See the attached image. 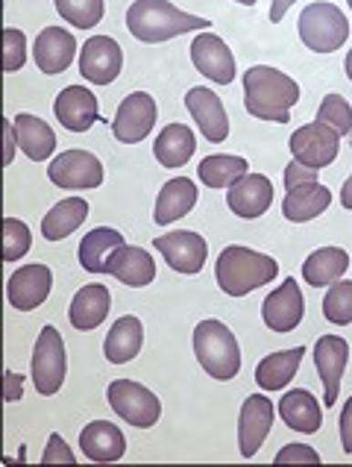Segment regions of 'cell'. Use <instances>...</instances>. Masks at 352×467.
I'll return each instance as SVG.
<instances>
[{"label": "cell", "mask_w": 352, "mask_h": 467, "mask_svg": "<svg viewBox=\"0 0 352 467\" xmlns=\"http://www.w3.org/2000/svg\"><path fill=\"white\" fill-rule=\"evenodd\" d=\"M296 100H300V86L294 77L270 65H253L250 71H243V106L259 121L288 124Z\"/></svg>", "instance_id": "6da1fadb"}, {"label": "cell", "mask_w": 352, "mask_h": 467, "mask_svg": "<svg viewBox=\"0 0 352 467\" xmlns=\"http://www.w3.org/2000/svg\"><path fill=\"white\" fill-rule=\"evenodd\" d=\"M206 18L188 16V12L176 9L171 0H135L127 9V30L132 38H139L144 45H159L171 42V38L182 33H202L209 30Z\"/></svg>", "instance_id": "7a4b0ae2"}, {"label": "cell", "mask_w": 352, "mask_h": 467, "mask_svg": "<svg viewBox=\"0 0 352 467\" xmlns=\"http://www.w3.org/2000/svg\"><path fill=\"white\" fill-rule=\"evenodd\" d=\"M214 276H218V285H221L223 295L247 297L250 291L274 283V279L279 276V265H276V259L264 256V253H259V250L233 244L218 256Z\"/></svg>", "instance_id": "3957f363"}, {"label": "cell", "mask_w": 352, "mask_h": 467, "mask_svg": "<svg viewBox=\"0 0 352 467\" xmlns=\"http://www.w3.org/2000/svg\"><path fill=\"white\" fill-rule=\"evenodd\" d=\"M194 356L200 368L209 373L212 379L229 382L238 377L241 370V347L235 332L221 320H200L194 329Z\"/></svg>", "instance_id": "277c9868"}, {"label": "cell", "mask_w": 352, "mask_h": 467, "mask_svg": "<svg viewBox=\"0 0 352 467\" xmlns=\"http://www.w3.org/2000/svg\"><path fill=\"white\" fill-rule=\"evenodd\" d=\"M332 203V192L320 185L317 171L305 168L294 159L285 168V200H282V215L291 223H305L320 218Z\"/></svg>", "instance_id": "5b68a950"}, {"label": "cell", "mask_w": 352, "mask_h": 467, "mask_svg": "<svg viewBox=\"0 0 352 467\" xmlns=\"http://www.w3.org/2000/svg\"><path fill=\"white\" fill-rule=\"evenodd\" d=\"M300 38L308 50L315 53H335L347 45L349 38V21L341 9L326 0L308 4L300 16Z\"/></svg>", "instance_id": "8992f818"}, {"label": "cell", "mask_w": 352, "mask_h": 467, "mask_svg": "<svg viewBox=\"0 0 352 467\" xmlns=\"http://www.w3.org/2000/svg\"><path fill=\"white\" fill-rule=\"evenodd\" d=\"M67 373V356L65 341L57 327H45L38 332L36 350H33V385L42 397H53L65 385Z\"/></svg>", "instance_id": "52a82bcc"}, {"label": "cell", "mask_w": 352, "mask_h": 467, "mask_svg": "<svg viewBox=\"0 0 352 467\" xmlns=\"http://www.w3.org/2000/svg\"><path fill=\"white\" fill-rule=\"evenodd\" d=\"M106 400H109V406L118 411V418L139 426V430H150L161 418L159 397L132 379H115L109 389H106Z\"/></svg>", "instance_id": "ba28073f"}, {"label": "cell", "mask_w": 352, "mask_h": 467, "mask_svg": "<svg viewBox=\"0 0 352 467\" xmlns=\"http://www.w3.org/2000/svg\"><path fill=\"white\" fill-rule=\"evenodd\" d=\"M291 156L305 168H329L341 153V132L323 121H311L300 127L288 141Z\"/></svg>", "instance_id": "9c48e42d"}, {"label": "cell", "mask_w": 352, "mask_h": 467, "mask_svg": "<svg viewBox=\"0 0 352 467\" xmlns=\"http://www.w3.org/2000/svg\"><path fill=\"white\" fill-rule=\"evenodd\" d=\"M47 180L57 189L67 192H91L103 185V165L88 150H65L47 165Z\"/></svg>", "instance_id": "30bf717a"}, {"label": "cell", "mask_w": 352, "mask_h": 467, "mask_svg": "<svg viewBox=\"0 0 352 467\" xmlns=\"http://www.w3.org/2000/svg\"><path fill=\"white\" fill-rule=\"evenodd\" d=\"M156 118H159L156 100L147 95V91H132V95H127L118 106L112 132L120 144H139L141 139L150 136Z\"/></svg>", "instance_id": "8fae6325"}, {"label": "cell", "mask_w": 352, "mask_h": 467, "mask_svg": "<svg viewBox=\"0 0 352 467\" xmlns=\"http://www.w3.org/2000/svg\"><path fill=\"white\" fill-rule=\"evenodd\" d=\"M124 68V50L112 36H91L79 53V74L94 86H109Z\"/></svg>", "instance_id": "7c38bea8"}, {"label": "cell", "mask_w": 352, "mask_h": 467, "mask_svg": "<svg viewBox=\"0 0 352 467\" xmlns=\"http://www.w3.org/2000/svg\"><path fill=\"white\" fill-rule=\"evenodd\" d=\"M153 247L165 256V262L176 274H200L202 268H206V256H209L206 238L192 233V230H176L168 235H156Z\"/></svg>", "instance_id": "4fadbf2b"}, {"label": "cell", "mask_w": 352, "mask_h": 467, "mask_svg": "<svg viewBox=\"0 0 352 467\" xmlns=\"http://www.w3.org/2000/svg\"><path fill=\"white\" fill-rule=\"evenodd\" d=\"M192 62L202 77L218 86H229L235 79V53L226 47L221 36L209 30H202L192 42Z\"/></svg>", "instance_id": "5bb4252c"}, {"label": "cell", "mask_w": 352, "mask_h": 467, "mask_svg": "<svg viewBox=\"0 0 352 467\" xmlns=\"http://www.w3.org/2000/svg\"><path fill=\"white\" fill-rule=\"evenodd\" d=\"M303 315H305L303 291H300V283L291 276L276 291H270L262 303V317L267 329H274V332H294L303 324Z\"/></svg>", "instance_id": "9a60e30c"}, {"label": "cell", "mask_w": 352, "mask_h": 467, "mask_svg": "<svg viewBox=\"0 0 352 467\" xmlns=\"http://www.w3.org/2000/svg\"><path fill=\"white\" fill-rule=\"evenodd\" d=\"M274 426V403L264 394H253L243 400L241 418H238V447L243 459H253L262 450L264 438Z\"/></svg>", "instance_id": "2e32d148"}, {"label": "cell", "mask_w": 352, "mask_h": 467, "mask_svg": "<svg viewBox=\"0 0 352 467\" xmlns=\"http://www.w3.org/2000/svg\"><path fill=\"white\" fill-rule=\"evenodd\" d=\"M349 362V344L341 336H323L315 344V365L323 379V406L332 409L341 391L344 368Z\"/></svg>", "instance_id": "e0dca14e"}, {"label": "cell", "mask_w": 352, "mask_h": 467, "mask_svg": "<svg viewBox=\"0 0 352 467\" xmlns=\"http://www.w3.org/2000/svg\"><path fill=\"white\" fill-rule=\"evenodd\" d=\"M226 203L238 218H262L274 203V182L264 173H243L226 189Z\"/></svg>", "instance_id": "ac0fdd59"}, {"label": "cell", "mask_w": 352, "mask_h": 467, "mask_svg": "<svg viewBox=\"0 0 352 467\" xmlns=\"http://www.w3.org/2000/svg\"><path fill=\"white\" fill-rule=\"evenodd\" d=\"M185 106H188V112H192L194 121H197L200 132L212 144H221V141L229 139V118H226V109H223V100L214 95L212 88H206V86L188 88Z\"/></svg>", "instance_id": "d6986e66"}, {"label": "cell", "mask_w": 352, "mask_h": 467, "mask_svg": "<svg viewBox=\"0 0 352 467\" xmlns=\"http://www.w3.org/2000/svg\"><path fill=\"white\" fill-rule=\"evenodd\" d=\"M50 288H53V271L47 265H24L21 271L9 276L6 297L16 309L33 312L47 300Z\"/></svg>", "instance_id": "ffe728a7"}, {"label": "cell", "mask_w": 352, "mask_h": 467, "mask_svg": "<svg viewBox=\"0 0 352 467\" xmlns=\"http://www.w3.org/2000/svg\"><path fill=\"white\" fill-rule=\"evenodd\" d=\"M33 57L38 71L45 74H62L71 68V62L77 57V38L65 30V26H47L38 33L33 45Z\"/></svg>", "instance_id": "44dd1931"}, {"label": "cell", "mask_w": 352, "mask_h": 467, "mask_svg": "<svg viewBox=\"0 0 352 467\" xmlns=\"http://www.w3.org/2000/svg\"><path fill=\"white\" fill-rule=\"evenodd\" d=\"M53 112H57L59 124L65 130L86 132L100 118V106H98V98H94L86 86H67L62 88L57 103H53Z\"/></svg>", "instance_id": "7402d4cb"}, {"label": "cell", "mask_w": 352, "mask_h": 467, "mask_svg": "<svg viewBox=\"0 0 352 467\" xmlns=\"http://www.w3.org/2000/svg\"><path fill=\"white\" fill-rule=\"evenodd\" d=\"M109 306H112L109 288L100 285V283L83 285L74 295L71 306H67V320H71L74 329L91 332V329H98L106 320V315H109Z\"/></svg>", "instance_id": "603a6c76"}, {"label": "cell", "mask_w": 352, "mask_h": 467, "mask_svg": "<svg viewBox=\"0 0 352 467\" xmlns=\"http://www.w3.org/2000/svg\"><path fill=\"white\" fill-rule=\"evenodd\" d=\"M79 447H83V456L88 462H118L124 459L127 452V438L109 420H94L88 423L83 432H79Z\"/></svg>", "instance_id": "cb8c5ba5"}, {"label": "cell", "mask_w": 352, "mask_h": 467, "mask_svg": "<svg viewBox=\"0 0 352 467\" xmlns=\"http://www.w3.org/2000/svg\"><path fill=\"white\" fill-rule=\"evenodd\" d=\"M109 276L129 288H144L156 279V262L144 247L124 244L109 256Z\"/></svg>", "instance_id": "d4e9b609"}, {"label": "cell", "mask_w": 352, "mask_h": 467, "mask_svg": "<svg viewBox=\"0 0 352 467\" xmlns=\"http://www.w3.org/2000/svg\"><path fill=\"white\" fill-rule=\"evenodd\" d=\"M124 244L127 238L118 230H112V226H94L88 235H83V242H79V265L88 274H109V256Z\"/></svg>", "instance_id": "484cf974"}, {"label": "cell", "mask_w": 352, "mask_h": 467, "mask_svg": "<svg viewBox=\"0 0 352 467\" xmlns=\"http://www.w3.org/2000/svg\"><path fill=\"white\" fill-rule=\"evenodd\" d=\"M141 344H144L141 320L135 315H124L112 324L109 336H106V341H103V353L112 365H127L141 353Z\"/></svg>", "instance_id": "4316f807"}, {"label": "cell", "mask_w": 352, "mask_h": 467, "mask_svg": "<svg viewBox=\"0 0 352 467\" xmlns=\"http://www.w3.org/2000/svg\"><path fill=\"white\" fill-rule=\"evenodd\" d=\"M279 415L294 432L315 435L323 426V411H320L317 397L311 391H305V389H294V391H288L285 397H282Z\"/></svg>", "instance_id": "83f0119b"}, {"label": "cell", "mask_w": 352, "mask_h": 467, "mask_svg": "<svg viewBox=\"0 0 352 467\" xmlns=\"http://www.w3.org/2000/svg\"><path fill=\"white\" fill-rule=\"evenodd\" d=\"M12 121H16L18 148L24 150V156L33 159V162H47V156L57 150V132L47 127V121L30 112H21Z\"/></svg>", "instance_id": "f1b7e54d"}, {"label": "cell", "mask_w": 352, "mask_h": 467, "mask_svg": "<svg viewBox=\"0 0 352 467\" xmlns=\"http://www.w3.org/2000/svg\"><path fill=\"white\" fill-rule=\"evenodd\" d=\"M197 206V185L188 177H173L171 182H165V189L156 197V223L168 226L173 221H180L182 215H188Z\"/></svg>", "instance_id": "f546056e"}, {"label": "cell", "mask_w": 352, "mask_h": 467, "mask_svg": "<svg viewBox=\"0 0 352 467\" xmlns=\"http://www.w3.org/2000/svg\"><path fill=\"white\" fill-rule=\"evenodd\" d=\"M303 356H305V347H291V350L264 356L262 362L255 365V382H259L264 391H282L296 377V368H300Z\"/></svg>", "instance_id": "4dcf8cb0"}, {"label": "cell", "mask_w": 352, "mask_h": 467, "mask_svg": "<svg viewBox=\"0 0 352 467\" xmlns=\"http://www.w3.org/2000/svg\"><path fill=\"white\" fill-rule=\"evenodd\" d=\"M349 271V253L344 247H320L303 265V276L311 288L337 283Z\"/></svg>", "instance_id": "1f68e13d"}, {"label": "cell", "mask_w": 352, "mask_h": 467, "mask_svg": "<svg viewBox=\"0 0 352 467\" xmlns=\"http://www.w3.org/2000/svg\"><path fill=\"white\" fill-rule=\"evenodd\" d=\"M194 150H197V139L185 124H168L153 141V156L165 168H182L194 156Z\"/></svg>", "instance_id": "d6a6232c"}, {"label": "cell", "mask_w": 352, "mask_h": 467, "mask_svg": "<svg viewBox=\"0 0 352 467\" xmlns=\"http://www.w3.org/2000/svg\"><path fill=\"white\" fill-rule=\"evenodd\" d=\"M86 218H88V203L83 197L59 200L42 221V235L47 242H62V238H67L74 230H79Z\"/></svg>", "instance_id": "836d02e7"}, {"label": "cell", "mask_w": 352, "mask_h": 467, "mask_svg": "<svg viewBox=\"0 0 352 467\" xmlns=\"http://www.w3.org/2000/svg\"><path fill=\"white\" fill-rule=\"evenodd\" d=\"M197 173H200V182L209 185V189H229L243 173H250V162L243 156L214 153L202 159L197 165Z\"/></svg>", "instance_id": "e575fe53"}, {"label": "cell", "mask_w": 352, "mask_h": 467, "mask_svg": "<svg viewBox=\"0 0 352 467\" xmlns=\"http://www.w3.org/2000/svg\"><path fill=\"white\" fill-rule=\"evenodd\" d=\"M57 12L77 30H91L103 21L106 4L103 0H57Z\"/></svg>", "instance_id": "d590c367"}, {"label": "cell", "mask_w": 352, "mask_h": 467, "mask_svg": "<svg viewBox=\"0 0 352 467\" xmlns=\"http://www.w3.org/2000/svg\"><path fill=\"white\" fill-rule=\"evenodd\" d=\"M323 315L335 327L352 324V279H347V283L337 279V283L329 285L326 297H323Z\"/></svg>", "instance_id": "8d00e7d4"}, {"label": "cell", "mask_w": 352, "mask_h": 467, "mask_svg": "<svg viewBox=\"0 0 352 467\" xmlns=\"http://www.w3.org/2000/svg\"><path fill=\"white\" fill-rule=\"evenodd\" d=\"M317 121L335 127L341 136H352V106L341 95H326L320 100Z\"/></svg>", "instance_id": "74e56055"}, {"label": "cell", "mask_w": 352, "mask_h": 467, "mask_svg": "<svg viewBox=\"0 0 352 467\" xmlns=\"http://www.w3.org/2000/svg\"><path fill=\"white\" fill-rule=\"evenodd\" d=\"M33 247V235H30V226L18 218H6L4 221V259L6 262H16L21 256H26Z\"/></svg>", "instance_id": "f35d334b"}, {"label": "cell", "mask_w": 352, "mask_h": 467, "mask_svg": "<svg viewBox=\"0 0 352 467\" xmlns=\"http://www.w3.org/2000/svg\"><path fill=\"white\" fill-rule=\"evenodd\" d=\"M26 62V36L16 26H6L4 30V71L16 74L24 68Z\"/></svg>", "instance_id": "ab89813d"}, {"label": "cell", "mask_w": 352, "mask_h": 467, "mask_svg": "<svg viewBox=\"0 0 352 467\" xmlns=\"http://www.w3.org/2000/svg\"><path fill=\"white\" fill-rule=\"evenodd\" d=\"M276 464H320V452L315 447H305V444H288L276 452Z\"/></svg>", "instance_id": "60d3db41"}, {"label": "cell", "mask_w": 352, "mask_h": 467, "mask_svg": "<svg viewBox=\"0 0 352 467\" xmlns=\"http://www.w3.org/2000/svg\"><path fill=\"white\" fill-rule=\"evenodd\" d=\"M74 462H77V456H74V450L65 444V438L59 432H50L42 464H74Z\"/></svg>", "instance_id": "b9f144b4"}, {"label": "cell", "mask_w": 352, "mask_h": 467, "mask_svg": "<svg viewBox=\"0 0 352 467\" xmlns=\"http://www.w3.org/2000/svg\"><path fill=\"white\" fill-rule=\"evenodd\" d=\"M341 444L347 456H352V397L347 400V406L341 411Z\"/></svg>", "instance_id": "7bdbcfd3"}, {"label": "cell", "mask_w": 352, "mask_h": 467, "mask_svg": "<svg viewBox=\"0 0 352 467\" xmlns=\"http://www.w3.org/2000/svg\"><path fill=\"white\" fill-rule=\"evenodd\" d=\"M24 394V377L16 370H6V403H18Z\"/></svg>", "instance_id": "ee69618b"}, {"label": "cell", "mask_w": 352, "mask_h": 467, "mask_svg": "<svg viewBox=\"0 0 352 467\" xmlns=\"http://www.w3.org/2000/svg\"><path fill=\"white\" fill-rule=\"evenodd\" d=\"M4 132H6V156H4V162H6V165H12V156H16V148H18L16 121H6V124H4Z\"/></svg>", "instance_id": "f6af8a7d"}, {"label": "cell", "mask_w": 352, "mask_h": 467, "mask_svg": "<svg viewBox=\"0 0 352 467\" xmlns=\"http://www.w3.org/2000/svg\"><path fill=\"white\" fill-rule=\"evenodd\" d=\"M296 4V0H274V4H270V21L274 24H279L282 18L288 16V9Z\"/></svg>", "instance_id": "bcb514c9"}, {"label": "cell", "mask_w": 352, "mask_h": 467, "mask_svg": "<svg viewBox=\"0 0 352 467\" xmlns=\"http://www.w3.org/2000/svg\"><path fill=\"white\" fill-rule=\"evenodd\" d=\"M341 203L347 212H352V173H349V180L344 182V189H341Z\"/></svg>", "instance_id": "7dc6e473"}, {"label": "cell", "mask_w": 352, "mask_h": 467, "mask_svg": "<svg viewBox=\"0 0 352 467\" xmlns=\"http://www.w3.org/2000/svg\"><path fill=\"white\" fill-rule=\"evenodd\" d=\"M344 68H347V77L352 79V47H349V53H347V59H344Z\"/></svg>", "instance_id": "c3c4849f"}, {"label": "cell", "mask_w": 352, "mask_h": 467, "mask_svg": "<svg viewBox=\"0 0 352 467\" xmlns=\"http://www.w3.org/2000/svg\"><path fill=\"white\" fill-rule=\"evenodd\" d=\"M235 4H241V6H255L259 0H235Z\"/></svg>", "instance_id": "681fc988"}, {"label": "cell", "mask_w": 352, "mask_h": 467, "mask_svg": "<svg viewBox=\"0 0 352 467\" xmlns=\"http://www.w3.org/2000/svg\"><path fill=\"white\" fill-rule=\"evenodd\" d=\"M347 4H349V9H352V0H347Z\"/></svg>", "instance_id": "f907efd6"}]
</instances>
